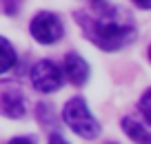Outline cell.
Segmentation results:
<instances>
[{"mask_svg":"<svg viewBox=\"0 0 151 144\" xmlns=\"http://www.w3.org/2000/svg\"><path fill=\"white\" fill-rule=\"evenodd\" d=\"M133 2H136L140 9H149V7H151V0H133Z\"/></svg>","mask_w":151,"mask_h":144,"instance_id":"4fadbf2b","label":"cell"},{"mask_svg":"<svg viewBox=\"0 0 151 144\" xmlns=\"http://www.w3.org/2000/svg\"><path fill=\"white\" fill-rule=\"evenodd\" d=\"M149 100H151V93L147 91L145 95H142V102H140V111L145 113V120L151 122V109H149Z\"/></svg>","mask_w":151,"mask_h":144,"instance_id":"30bf717a","label":"cell"},{"mask_svg":"<svg viewBox=\"0 0 151 144\" xmlns=\"http://www.w3.org/2000/svg\"><path fill=\"white\" fill-rule=\"evenodd\" d=\"M31 82L38 91L51 93L62 87V69L51 60H40L31 69Z\"/></svg>","mask_w":151,"mask_h":144,"instance_id":"3957f363","label":"cell"},{"mask_svg":"<svg viewBox=\"0 0 151 144\" xmlns=\"http://www.w3.org/2000/svg\"><path fill=\"white\" fill-rule=\"evenodd\" d=\"M49 144H69L67 142L65 138H62V135H58V133H53L51 138H49Z\"/></svg>","mask_w":151,"mask_h":144,"instance_id":"8fae6325","label":"cell"},{"mask_svg":"<svg viewBox=\"0 0 151 144\" xmlns=\"http://www.w3.org/2000/svg\"><path fill=\"white\" fill-rule=\"evenodd\" d=\"M62 117L69 124V129L73 133H78L80 138H87V140L98 138L100 124L93 120V115L89 113V107L82 98H71L62 109Z\"/></svg>","mask_w":151,"mask_h":144,"instance_id":"7a4b0ae2","label":"cell"},{"mask_svg":"<svg viewBox=\"0 0 151 144\" xmlns=\"http://www.w3.org/2000/svg\"><path fill=\"white\" fill-rule=\"evenodd\" d=\"M9 144H36V142H33V138H14Z\"/></svg>","mask_w":151,"mask_h":144,"instance_id":"7c38bea8","label":"cell"},{"mask_svg":"<svg viewBox=\"0 0 151 144\" xmlns=\"http://www.w3.org/2000/svg\"><path fill=\"white\" fill-rule=\"evenodd\" d=\"M14 67H16V51H14V47L0 36V73L14 69Z\"/></svg>","mask_w":151,"mask_h":144,"instance_id":"ba28073f","label":"cell"},{"mask_svg":"<svg viewBox=\"0 0 151 144\" xmlns=\"http://www.w3.org/2000/svg\"><path fill=\"white\" fill-rule=\"evenodd\" d=\"M31 36L36 38L38 42L42 44H53L56 40H60L65 29H62V22L58 20L56 14H49V11H42L38 14L36 18L31 20Z\"/></svg>","mask_w":151,"mask_h":144,"instance_id":"277c9868","label":"cell"},{"mask_svg":"<svg viewBox=\"0 0 151 144\" xmlns=\"http://www.w3.org/2000/svg\"><path fill=\"white\" fill-rule=\"evenodd\" d=\"M78 22H82V27L87 29L91 40L104 51L122 49L124 44L136 40V27L129 20L116 18L113 9H107L104 14H98V16L82 14L78 16Z\"/></svg>","mask_w":151,"mask_h":144,"instance_id":"6da1fadb","label":"cell"},{"mask_svg":"<svg viewBox=\"0 0 151 144\" xmlns=\"http://www.w3.org/2000/svg\"><path fill=\"white\" fill-rule=\"evenodd\" d=\"M62 73L69 78L71 84L80 87V84H85L87 78H89V64H87L78 53H67V58H65V71H62Z\"/></svg>","mask_w":151,"mask_h":144,"instance_id":"8992f818","label":"cell"},{"mask_svg":"<svg viewBox=\"0 0 151 144\" xmlns=\"http://www.w3.org/2000/svg\"><path fill=\"white\" fill-rule=\"evenodd\" d=\"M0 113L9 117L24 115V95L16 84H0Z\"/></svg>","mask_w":151,"mask_h":144,"instance_id":"5b68a950","label":"cell"},{"mask_svg":"<svg viewBox=\"0 0 151 144\" xmlns=\"http://www.w3.org/2000/svg\"><path fill=\"white\" fill-rule=\"evenodd\" d=\"M93 2H100V0H93Z\"/></svg>","mask_w":151,"mask_h":144,"instance_id":"5bb4252c","label":"cell"},{"mask_svg":"<svg viewBox=\"0 0 151 144\" xmlns=\"http://www.w3.org/2000/svg\"><path fill=\"white\" fill-rule=\"evenodd\" d=\"M0 2H2V9H5V14L16 16V14H18V9H20V2H22V0H0Z\"/></svg>","mask_w":151,"mask_h":144,"instance_id":"9c48e42d","label":"cell"},{"mask_svg":"<svg viewBox=\"0 0 151 144\" xmlns=\"http://www.w3.org/2000/svg\"><path fill=\"white\" fill-rule=\"evenodd\" d=\"M122 129L133 142L138 144H151V135H149V126L147 124H140L138 120L133 117H124L122 120Z\"/></svg>","mask_w":151,"mask_h":144,"instance_id":"52a82bcc","label":"cell"}]
</instances>
